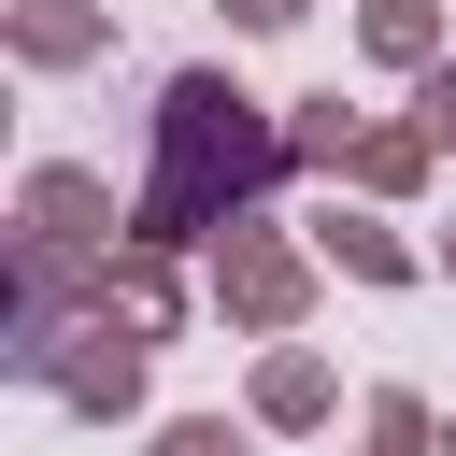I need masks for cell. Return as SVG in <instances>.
<instances>
[{
	"instance_id": "1",
	"label": "cell",
	"mask_w": 456,
	"mask_h": 456,
	"mask_svg": "<svg viewBox=\"0 0 456 456\" xmlns=\"http://www.w3.org/2000/svg\"><path fill=\"white\" fill-rule=\"evenodd\" d=\"M299 157H285V114L271 100H242L228 71H171L157 86V157H142V185H128V228L142 242H228L271 185H285Z\"/></svg>"
},
{
	"instance_id": "2",
	"label": "cell",
	"mask_w": 456,
	"mask_h": 456,
	"mask_svg": "<svg viewBox=\"0 0 456 456\" xmlns=\"http://www.w3.org/2000/svg\"><path fill=\"white\" fill-rule=\"evenodd\" d=\"M142 356H157V328H128V314L86 299V314L28 356V385H43L57 413H86V428H128V413H142Z\"/></svg>"
},
{
	"instance_id": "3",
	"label": "cell",
	"mask_w": 456,
	"mask_h": 456,
	"mask_svg": "<svg viewBox=\"0 0 456 456\" xmlns=\"http://www.w3.org/2000/svg\"><path fill=\"white\" fill-rule=\"evenodd\" d=\"M314 271H328L314 242H285L271 214H242V228L214 242V314L256 328V342H299V328H314Z\"/></svg>"
},
{
	"instance_id": "4",
	"label": "cell",
	"mask_w": 456,
	"mask_h": 456,
	"mask_svg": "<svg viewBox=\"0 0 456 456\" xmlns=\"http://www.w3.org/2000/svg\"><path fill=\"white\" fill-rule=\"evenodd\" d=\"M14 228H28V242H71V256H100V242H128V214H114V185H100V171H71V157H43V171L14 185Z\"/></svg>"
},
{
	"instance_id": "5",
	"label": "cell",
	"mask_w": 456,
	"mask_h": 456,
	"mask_svg": "<svg viewBox=\"0 0 456 456\" xmlns=\"http://www.w3.org/2000/svg\"><path fill=\"white\" fill-rule=\"evenodd\" d=\"M14 71H100L114 57V0H0Z\"/></svg>"
},
{
	"instance_id": "6",
	"label": "cell",
	"mask_w": 456,
	"mask_h": 456,
	"mask_svg": "<svg viewBox=\"0 0 456 456\" xmlns=\"http://www.w3.org/2000/svg\"><path fill=\"white\" fill-rule=\"evenodd\" d=\"M242 413H256L271 442H299V428H328V413H342V370H328L314 342H271V356H256V385H242Z\"/></svg>"
},
{
	"instance_id": "7",
	"label": "cell",
	"mask_w": 456,
	"mask_h": 456,
	"mask_svg": "<svg viewBox=\"0 0 456 456\" xmlns=\"http://www.w3.org/2000/svg\"><path fill=\"white\" fill-rule=\"evenodd\" d=\"M428 171H442V142H428V114H413V100H399V114H370V128H356V157H342V185H356V200H413Z\"/></svg>"
},
{
	"instance_id": "8",
	"label": "cell",
	"mask_w": 456,
	"mask_h": 456,
	"mask_svg": "<svg viewBox=\"0 0 456 456\" xmlns=\"http://www.w3.org/2000/svg\"><path fill=\"white\" fill-rule=\"evenodd\" d=\"M100 314H128V328H157V342H171V328H185V271H171V242H142V228H128V242L100 256Z\"/></svg>"
},
{
	"instance_id": "9",
	"label": "cell",
	"mask_w": 456,
	"mask_h": 456,
	"mask_svg": "<svg viewBox=\"0 0 456 456\" xmlns=\"http://www.w3.org/2000/svg\"><path fill=\"white\" fill-rule=\"evenodd\" d=\"M314 256H328L342 285H413V271H428V256H413V242H399V228L370 214V200H356V214L328 200V214H314Z\"/></svg>"
},
{
	"instance_id": "10",
	"label": "cell",
	"mask_w": 456,
	"mask_h": 456,
	"mask_svg": "<svg viewBox=\"0 0 456 456\" xmlns=\"http://www.w3.org/2000/svg\"><path fill=\"white\" fill-rule=\"evenodd\" d=\"M442 14H456V0H356V57L413 86V71L442 57Z\"/></svg>"
},
{
	"instance_id": "11",
	"label": "cell",
	"mask_w": 456,
	"mask_h": 456,
	"mask_svg": "<svg viewBox=\"0 0 456 456\" xmlns=\"http://www.w3.org/2000/svg\"><path fill=\"white\" fill-rule=\"evenodd\" d=\"M356 128H370V114H356L342 86H314V100H285V157H299V171H342V157H356Z\"/></svg>"
},
{
	"instance_id": "12",
	"label": "cell",
	"mask_w": 456,
	"mask_h": 456,
	"mask_svg": "<svg viewBox=\"0 0 456 456\" xmlns=\"http://www.w3.org/2000/svg\"><path fill=\"white\" fill-rule=\"evenodd\" d=\"M370 456H442V413H428L413 385H385V399H370Z\"/></svg>"
},
{
	"instance_id": "13",
	"label": "cell",
	"mask_w": 456,
	"mask_h": 456,
	"mask_svg": "<svg viewBox=\"0 0 456 456\" xmlns=\"http://www.w3.org/2000/svg\"><path fill=\"white\" fill-rule=\"evenodd\" d=\"M142 456H256V413H242V428H228V413H171Z\"/></svg>"
},
{
	"instance_id": "14",
	"label": "cell",
	"mask_w": 456,
	"mask_h": 456,
	"mask_svg": "<svg viewBox=\"0 0 456 456\" xmlns=\"http://www.w3.org/2000/svg\"><path fill=\"white\" fill-rule=\"evenodd\" d=\"M413 114H428V142L456 157V57H428V71H413Z\"/></svg>"
},
{
	"instance_id": "15",
	"label": "cell",
	"mask_w": 456,
	"mask_h": 456,
	"mask_svg": "<svg viewBox=\"0 0 456 456\" xmlns=\"http://www.w3.org/2000/svg\"><path fill=\"white\" fill-rule=\"evenodd\" d=\"M214 14H228V28H242V43H285V28H299V14H314V0H214Z\"/></svg>"
},
{
	"instance_id": "16",
	"label": "cell",
	"mask_w": 456,
	"mask_h": 456,
	"mask_svg": "<svg viewBox=\"0 0 456 456\" xmlns=\"http://www.w3.org/2000/svg\"><path fill=\"white\" fill-rule=\"evenodd\" d=\"M442 271H456V228H442Z\"/></svg>"
}]
</instances>
